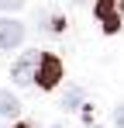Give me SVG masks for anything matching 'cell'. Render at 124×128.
<instances>
[{
  "label": "cell",
  "mask_w": 124,
  "mask_h": 128,
  "mask_svg": "<svg viewBox=\"0 0 124 128\" xmlns=\"http://www.w3.org/2000/svg\"><path fill=\"white\" fill-rule=\"evenodd\" d=\"M38 66H41V52H24L17 62L10 66V80L17 86H31V83H38Z\"/></svg>",
  "instance_id": "6da1fadb"
},
{
  "label": "cell",
  "mask_w": 124,
  "mask_h": 128,
  "mask_svg": "<svg viewBox=\"0 0 124 128\" xmlns=\"http://www.w3.org/2000/svg\"><path fill=\"white\" fill-rule=\"evenodd\" d=\"M59 80H62V62H59V56H52V52H41L38 86H41V90H52V86H59Z\"/></svg>",
  "instance_id": "7a4b0ae2"
},
{
  "label": "cell",
  "mask_w": 124,
  "mask_h": 128,
  "mask_svg": "<svg viewBox=\"0 0 124 128\" xmlns=\"http://www.w3.org/2000/svg\"><path fill=\"white\" fill-rule=\"evenodd\" d=\"M97 18H100V24H103V31H107V35L121 31V24H124L121 4H117V0H97Z\"/></svg>",
  "instance_id": "3957f363"
},
{
  "label": "cell",
  "mask_w": 124,
  "mask_h": 128,
  "mask_svg": "<svg viewBox=\"0 0 124 128\" xmlns=\"http://www.w3.org/2000/svg\"><path fill=\"white\" fill-rule=\"evenodd\" d=\"M21 42H24V24H21V21H10V18H0V52L17 48Z\"/></svg>",
  "instance_id": "277c9868"
},
{
  "label": "cell",
  "mask_w": 124,
  "mask_h": 128,
  "mask_svg": "<svg viewBox=\"0 0 124 128\" xmlns=\"http://www.w3.org/2000/svg\"><path fill=\"white\" fill-rule=\"evenodd\" d=\"M17 114H21V100L14 94L0 90V118H17Z\"/></svg>",
  "instance_id": "5b68a950"
},
{
  "label": "cell",
  "mask_w": 124,
  "mask_h": 128,
  "mask_svg": "<svg viewBox=\"0 0 124 128\" xmlns=\"http://www.w3.org/2000/svg\"><path fill=\"white\" fill-rule=\"evenodd\" d=\"M62 107H65V111H76V107H83V90H79V86H69V90H65Z\"/></svg>",
  "instance_id": "8992f818"
},
{
  "label": "cell",
  "mask_w": 124,
  "mask_h": 128,
  "mask_svg": "<svg viewBox=\"0 0 124 128\" xmlns=\"http://www.w3.org/2000/svg\"><path fill=\"white\" fill-rule=\"evenodd\" d=\"M24 0H0V10H21Z\"/></svg>",
  "instance_id": "52a82bcc"
},
{
  "label": "cell",
  "mask_w": 124,
  "mask_h": 128,
  "mask_svg": "<svg viewBox=\"0 0 124 128\" xmlns=\"http://www.w3.org/2000/svg\"><path fill=\"white\" fill-rule=\"evenodd\" d=\"M114 125H117V128H124V104L114 111Z\"/></svg>",
  "instance_id": "ba28073f"
},
{
  "label": "cell",
  "mask_w": 124,
  "mask_h": 128,
  "mask_svg": "<svg viewBox=\"0 0 124 128\" xmlns=\"http://www.w3.org/2000/svg\"><path fill=\"white\" fill-rule=\"evenodd\" d=\"M117 4H121V18H124V0H117Z\"/></svg>",
  "instance_id": "9c48e42d"
},
{
  "label": "cell",
  "mask_w": 124,
  "mask_h": 128,
  "mask_svg": "<svg viewBox=\"0 0 124 128\" xmlns=\"http://www.w3.org/2000/svg\"><path fill=\"white\" fill-rule=\"evenodd\" d=\"M14 128H28V125H14Z\"/></svg>",
  "instance_id": "30bf717a"
},
{
  "label": "cell",
  "mask_w": 124,
  "mask_h": 128,
  "mask_svg": "<svg viewBox=\"0 0 124 128\" xmlns=\"http://www.w3.org/2000/svg\"><path fill=\"white\" fill-rule=\"evenodd\" d=\"M93 128H100V125H93Z\"/></svg>",
  "instance_id": "8fae6325"
},
{
  "label": "cell",
  "mask_w": 124,
  "mask_h": 128,
  "mask_svg": "<svg viewBox=\"0 0 124 128\" xmlns=\"http://www.w3.org/2000/svg\"><path fill=\"white\" fill-rule=\"evenodd\" d=\"M55 128H62V125H55Z\"/></svg>",
  "instance_id": "7c38bea8"
}]
</instances>
